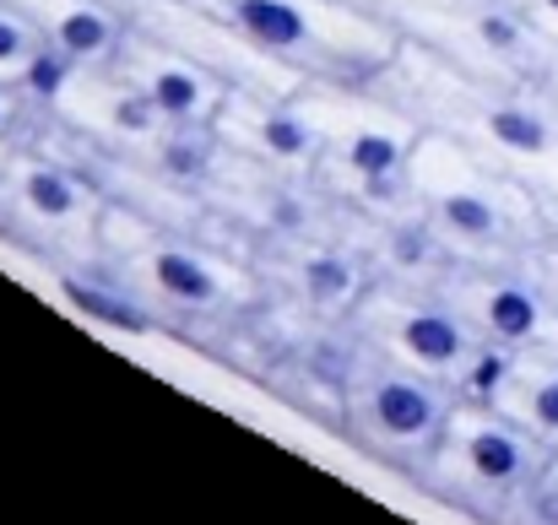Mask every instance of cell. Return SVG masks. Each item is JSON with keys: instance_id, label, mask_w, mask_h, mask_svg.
Masks as SVG:
<instances>
[{"instance_id": "cell-5", "label": "cell", "mask_w": 558, "mask_h": 525, "mask_svg": "<svg viewBox=\"0 0 558 525\" xmlns=\"http://www.w3.org/2000/svg\"><path fill=\"white\" fill-rule=\"evenodd\" d=\"M537 320H543V309H537V298H532L526 288H499V293H488V331H494L499 342H532V337H537Z\"/></svg>"}, {"instance_id": "cell-24", "label": "cell", "mask_w": 558, "mask_h": 525, "mask_svg": "<svg viewBox=\"0 0 558 525\" xmlns=\"http://www.w3.org/2000/svg\"><path fill=\"white\" fill-rule=\"evenodd\" d=\"M543 521H548V525H558V488H554V493H548V499H543Z\"/></svg>"}, {"instance_id": "cell-19", "label": "cell", "mask_w": 558, "mask_h": 525, "mask_svg": "<svg viewBox=\"0 0 558 525\" xmlns=\"http://www.w3.org/2000/svg\"><path fill=\"white\" fill-rule=\"evenodd\" d=\"M532 423H537L543 434H558V374L532 390Z\"/></svg>"}, {"instance_id": "cell-15", "label": "cell", "mask_w": 558, "mask_h": 525, "mask_svg": "<svg viewBox=\"0 0 558 525\" xmlns=\"http://www.w3.org/2000/svg\"><path fill=\"white\" fill-rule=\"evenodd\" d=\"M304 282H310L315 298H342V293H353V266L337 260V255H320V260L304 266Z\"/></svg>"}, {"instance_id": "cell-21", "label": "cell", "mask_w": 558, "mask_h": 525, "mask_svg": "<svg viewBox=\"0 0 558 525\" xmlns=\"http://www.w3.org/2000/svg\"><path fill=\"white\" fill-rule=\"evenodd\" d=\"M16 60H27V33L0 16V65H16Z\"/></svg>"}, {"instance_id": "cell-18", "label": "cell", "mask_w": 558, "mask_h": 525, "mask_svg": "<svg viewBox=\"0 0 558 525\" xmlns=\"http://www.w3.org/2000/svg\"><path fill=\"white\" fill-rule=\"evenodd\" d=\"M153 114H158L153 93H142V98H120V103H114V125H120V131H147Z\"/></svg>"}, {"instance_id": "cell-3", "label": "cell", "mask_w": 558, "mask_h": 525, "mask_svg": "<svg viewBox=\"0 0 558 525\" xmlns=\"http://www.w3.org/2000/svg\"><path fill=\"white\" fill-rule=\"evenodd\" d=\"M401 352L423 368H456L466 357V331L445 309H417L401 320Z\"/></svg>"}, {"instance_id": "cell-1", "label": "cell", "mask_w": 558, "mask_h": 525, "mask_svg": "<svg viewBox=\"0 0 558 525\" xmlns=\"http://www.w3.org/2000/svg\"><path fill=\"white\" fill-rule=\"evenodd\" d=\"M369 428L385 444H401V450L407 444H428L445 428V406H439V395L423 379L390 374V379H379L369 390Z\"/></svg>"}, {"instance_id": "cell-23", "label": "cell", "mask_w": 558, "mask_h": 525, "mask_svg": "<svg viewBox=\"0 0 558 525\" xmlns=\"http://www.w3.org/2000/svg\"><path fill=\"white\" fill-rule=\"evenodd\" d=\"M277 222H282V228H293V222H299V206H293V200H282V206H277Z\"/></svg>"}, {"instance_id": "cell-22", "label": "cell", "mask_w": 558, "mask_h": 525, "mask_svg": "<svg viewBox=\"0 0 558 525\" xmlns=\"http://www.w3.org/2000/svg\"><path fill=\"white\" fill-rule=\"evenodd\" d=\"M396 249H401V260H423V239H417V233H407Z\"/></svg>"}, {"instance_id": "cell-12", "label": "cell", "mask_w": 558, "mask_h": 525, "mask_svg": "<svg viewBox=\"0 0 558 525\" xmlns=\"http://www.w3.org/2000/svg\"><path fill=\"white\" fill-rule=\"evenodd\" d=\"M65 293H71V304H82L87 315H98V320H109V326H120V331H147V320H142L136 309H125L120 298H109V293H93V288H82V282H65Z\"/></svg>"}, {"instance_id": "cell-10", "label": "cell", "mask_w": 558, "mask_h": 525, "mask_svg": "<svg viewBox=\"0 0 558 525\" xmlns=\"http://www.w3.org/2000/svg\"><path fill=\"white\" fill-rule=\"evenodd\" d=\"M439 217L456 228V233H466V239H488L494 233V206L483 200V195H445V206H439Z\"/></svg>"}, {"instance_id": "cell-14", "label": "cell", "mask_w": 558, "mask_h": 525, "mask_svg": "<svg viewBox=\"0 0 558 525\" xmlns=\"http://www.w3.org/2000/svg\"><path fill=\"white\" fill-rule=\"evenodd\" d=\"M260 142H266V152H277V158H299V152H310V125L293 120V114H271V120L260 125Z\"/></svg>"}, {"instance_id": "cell-17", "label": "cell", "mask_w": 558, "mask_h": 525, "mask_svg": "<svg viewBox=\"0 0 558 525\" xmlns=\"http://www.w3.org/2000/svg\"><path fill=\"white\" fill-rule=\"evenodd\" d=\"M27 87H33L38 98H54V93L65 87V60H60V54H33V60H27Z\"/></svg>"}, {"instance_id": "cell-13", "label": "cell", "mask_w": 558, "mask_h": 525, "mask_svg": "<svg viewBox=\"0 0 558 525\" xmlns=\"http://www.w3.org/2000/svg\"><path fill=\"white\" fill-rule=\"evenodd\" d=\"M348 158H353V169H359L364 179H385V174H396L401 147H396V136H359Z\"/></svg>"}, {"instance_id": "cell-20", "label": "cell", "mask_w": 558, "mask_h": 525, "mask_svg": "<svg viewBox=\"0 0 558 525\" xmlns=\"http://www.w3.org/2000/svg\"><path fill=\"white\" fill-rule=\"evenodd\" d=\"M477 33H483V44H494V49H515V44H521V27H515L510 16H483Z\"/></svg>"}, {"instance_id": "cell-25", "label": "cell", "mask_w": 558, "mask_h": 525, "mask_svg": "<svg viewBox=\"0 0 558 525\" xmlns=\"http://www.w3.org/2000/svg\"><path fill=\"white\" fill-rule=\"evenodd\" d=\"M548 5H554V11H558V0H548Z\"/></svg>"}, {"instance_id": "cell-8", "label": "cell", "mask_w": 558, "mask_h": 525, "mask_svg": "<svg viewBox=\"0 0 558 525\" xmlns=\"http://www.w3.org/2000/svg\"><path fill=\"white\" fill-rule=\"evenodd\" d=\"M488 131H494L505 147H515V152H548V125H543L537 114H526V109H499V114L488 120Z\"/></svg>"}, {"instance_id": "cell-2", "label": "cell", "mask_w": 558, "mask_h": 525, "mask_svg": "<svg viewBox=\"0 0 558 525\" xmlns=\"http://www.w3.org/2000/svg\"><path fill=\"white\" fill-rule=\"evenodd\" d=\"M461 461H466L472 483H483L488 493H510V488H521L526 472H532L526 439L510 434V428H499V423H477V428L461 439Z\"/></svg>"}, {"instance_id": "cell-4", "label": "cell", "mask_w": 558, "mask_h": 525, "mask_svg": "<svg viewBox=\"0 0 558 525\" xmlns=\"http://www.w3.org/2000/svg\"><path fill=\"white\" fill-rule=\"evenodd\" d=\"M239 22L266 49H299V44H310V22L288 0H239Z\"/></svg>"}, {"instance_id": "cell-11", "label": "cell", "mask_w": 558, "mask_h": 525, "mask_svg": "<svg viewBox=\"0 0 558 525\" xmlns=\"http://www.w3.org/2000/svg\"><path fill=\"white\" fill-rule=\"evenodd\" d=\"M153 103H158V114L185 120V114H195V103H201V82H195L190 71H158V82H153Z\"/></svg>"}, {"instance_id": "cell-6", "label": "cell", "mask_w": 558, "mask_h": 525, "mask_svg": "<svg viewBox=\"0 0 558 525\" xmlns=\"http://www.w3.org/2000/svg\"><path fill=\"white\" fill-rule=\"evenodd\" d=\"M153 271H158L163 293H169V298H180V304H211V298H217V277H211L195 255L169 249V255H158V260H153Z\"/></svg>"}, {"instance_id": "cell-9", "label": "cell", "mask_w": 558, "mask_h": 525, "mask_svg": "<svg viewBox=\"0 0 558 525\" xmlns=\"http://www.w3.org/2000/svg\"><path fill=\"white\" fill-rule=\"evenodd\" d=\"M27 200H33L38 217H71V211H76V190H71V179L54 174V169L27 174Z\"/></svg>"}, {"instance_id": "cell-7", "label": "cell", "mask_w": 558, "mask_h": 525, "mask_svg": "<svg viewBox=\"0 0 558 525\" xmlns=\"http://www.w3.org/2000/svg\"><path fill=\"white\" fill-rule=\"evenodd\" d=\"M60 49L65 54H98V49H109V16L93 11V5L65 11L60 16Z\"/></svg>"}, {"instance_id": "cell-16", "label": "cell", "mask_w": 558, "mask_h": 525, "mask_svg": "<svg viewBox=\"0 0 558 525\" xmlns=\"http://www.w3.org/2000/svg\"><path fill=\"white\" fill-rule=\"evenodd\" d=\"M510 379V357L505 352H477V363L466 368V384L477 395H499V384Z\"/></svg>"}]
</instances>
